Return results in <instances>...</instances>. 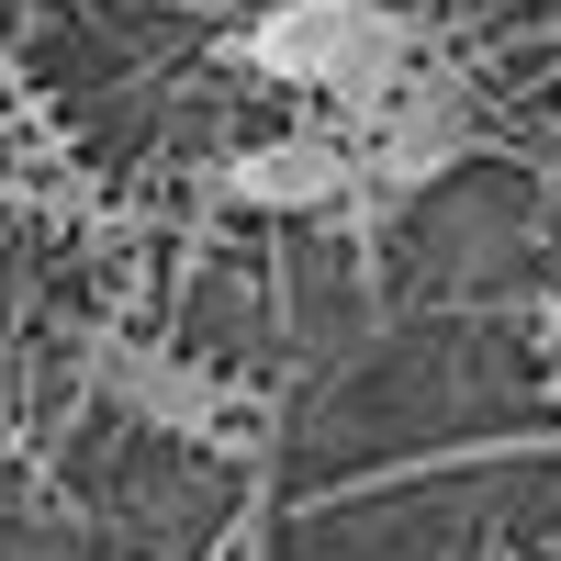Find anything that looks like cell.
<instances>
[{
  "label": "cell",
  "instance_id": "obj_3",
  "mask_svg": "<svg viewBox=\"0 0 561 561\" xmlns=\"http://www.w3.org/2000/svg\"><path fill=\"white\" fill-rule=\"evenodd\" d=\"M214 192L237 203V214H337V203L359 192V147H348V135H325V124L259 135V147H225V158H214Z\"/></svg>",
  "mask_w": 561,
  "mask_h": 561
},
{
  "label": "cell",
  "instance_id": "obj_5",
  "mask_svg": "<svg viewBox=\"0 0 561 561\" xmlns=\"http://www.w3.org/2000/svg\"><path fill=\"white\" fill-rule=\"evenodd\" d=\"M147 12H192V23H214V12H237V0H147Z\"/></svg>",
  "mask_w": 561,
  "mask_h": 561
},
{
  "label": "cell",
  "instance_id": "obj_6",
  "mask_svg": "<svg viewBox=\"0 0 561 561\" xmlns=\"http://www.w3.org/2000/svg\"><path fill=\"white\" fill-rule=\"evenodd\" d=\"M0 393H12V348H0Z\"/></svg>",
  "mask_w": 561,
  "mask_h": 561
},
{
  "label": "cell",
  "instance_id": "obj_2",
  "mask_svg": "<svg viewBox=\"0 0 561 561\" xmlns=\"http://www.w3.org/2000/svg\"><path fill=\"white\" fill-rule=\"evenodd\" d=\"M337 124L359 147V192L370 203H415L427 180H449L460 158H472V90H460V68H427V57H415L382 102H359Z\"/></svg>",
  "mask_w": 561,
  "mask_h": 561
},
{
  "label": "cell",
  "instance_id": "obj_1",
  "mask_svg": "<svg viewBox=\"0 0 561 561\" xmlns=\"http://www.w3.org/2000/svg\"><path fill=\"white\" fill-rule=\"evenodd\" d=\"M427 57V23L393 12V0H270V12H248L237 34V68L270 79V90H314V102H382V90Z\"/></svg>",
  "mask_w": 561,
  "mask_h": 561
},
{
  "label": "cell",
  "instance_id": "obj_4",
  "mask_svg": "<svg viewBox=\"0 0 561 561\" xmlns=\"http://www.w3.org/2000/svg\"><path fill=\"white\" fill-rule=\"evenodd\" d=\"M90 382H102L135 427H169V438H192V449H225V438H237V393L203 382L192 359L147 348V337H102V348H90Z\"/></svg>",
  "mask_w": 561,
  "mask_h": 561
}]
</instances>
